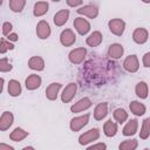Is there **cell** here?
Segmentation results:
<instances>
[{
    "mask_svg": "<svg viewBox=\"0 0 150 150\" xmlns=\"http://www.w3.org/2000/svg\"><path fill=\"white\" fill-rule=\"evenodd\" d=\"M98 137H100V130L97 128H93L79 137V143L81 145H87V144L98 139Z\"/></svg>",
    "mask_w": 150,
    "mask_h": 150,
    "instance_id": "cell-1",
    "label": "cell"
},
{
    "mask_svg": "<svg viewBox=\"0 0 150 150\" xmlns=\"http://www.w3.org/2000/svg\"><path fill=\"white\" fill-rule=\"evenodd\" d=\"M108 27L110 29V32L116 35V36H121L123 33H124V29H125V22L122 20V19H111L109 20L108 22Z\"/></svg>",
    "mask_w": 150,
    "mask_h": 150,
    "instance_id": "cell-2",
    "label": "cell"
},
{
    "mask_svg": "<svg viewBox=\"0 0 150 150\" xmlns=\"http://www.w3.org/2000/svg\"><path fill=\"white\" fill-rule=\"evenodd\" d=\"M89 122V114H84V115H81V116H76L74 118H71L70 121V129L71 131H80L84 125H87Z\"/></svg>",
    "mask_w": 150,
    "mask_h": 150,
    "instance_id": "cell-3",
    "label": "cell"
},
{
    "mask_svg": "<svg viewBox=\"0 0 150 150\" xmlns=\"http://www.w3.org/2000/svg\"><path fill=\"white\" fill-rule=\"evenodd\" d=\"M86 55H87V49H86L84 47H80V48L73 49V50L68 54V59H69V61H70L71 63H74V64H80V63L84 60Z\"/></svg>",
    "mask_w": 150,
    "mask_h": 150,
    "instance_id": "cell-4",
    "label": "cell"
},
{
    "mask_svg": "<svg viewBox=\"0 0 150 150\" xmlns=\"http://www.w3.org/2000/svg\"><path fill=\"white\" fill-rule=\"evenodd\" d=\"M75 41H76V35H75V33L71 29L67 28V29L61 32V34H60V42H61L62 46L70 47V46H73L75 43Z\"/></svg>",
    "mask_w": 150,
    "mask_h": 150,
    "instance_id": "cell-5",
    "label": "cell"
},
{
    "mask_svg": "<svg viewBox=\"0 0 150 150\" xmlns=\"http://www.w3.org/2000/svg\"><path fill=\"white\" fill-rule=\"evenodd\" d=\"M123 68L129 73H136L139 69V62L136 55H129L123 61Z\"/></svg>",
    "mask_w": 150,
    "mask_h": 150,
    "instance_id": "cell-6",
    "label": "cell"
},
{
    "mask_svg": "<svg viewBox=\"0 0 150 150\" xmlns=\"http://www.w3.org/2000/svg\"><path fill=\"white\" fill-rule=\"evenodd\" d=\"M50 33H52L50 26H49V23L47 21L41 20V21L38 22V25H36V35H38L39 39L46 40L47 38H49Z\"/></svg>",
    "mask_w": 150,
    "mask_h": 150,
    "instance_id": "cell-7",
    "label": "cell"
},
{
    "mask_svg": "<svg viewBox=\"0 0 150 150\" xmlns=\"http://www.w3.org/2000/svg\"><path fill=\"white\" fill-rule=\"evenodd\" d=\"M76 90H77V84L74 83V82L69 83V84L63 89V91H62V94H61V101H62L63 103L70 102V101L74 98V96H75V94H76Z\"/></svg>",
    "mask_w": 150,
    "mask_h": 150,
    "instance_id": "cell-8",
    "label": "cell"
},
{
    "mask_svg": "<svg viewBox=\"0 0 150 150\" xmlns=\"http://www.w3.org/2000/svg\"><path fill=\"white\" fill-rule=\"evenodd\" d=\"M74 27L80 35H84L90 30V23L84 18H76L74 20Z\"/></svg>",
    "mask_w": 150,
    "mask_h": 150,
    "instance_id": "cell-9",
    "label": "cell"
},
{
    "mask_svg": "<svg viewBox=\"0 0 150 150\" xmlns=\"http://www.w3.org/2000/svg\"><path fill=\"white\" fill-rule=\"evenodd\" d=\"M41 82H42V80H41L40 75H38V74H30L25 80V84L28 90H35V89L40 88Z\"/></svg>",
    "mask_w": 150,
    "mask_h": 150,
    "instance_id": "cell-10",
    "label": "cell"
},
{
    "mask_svg": "<svg viewBox=\"0 0 150 150\" xmlns=\"http://www.w3.org/2000/svg\"><path fill=\"white\" fill-rule=\"evenodd\" d=\"M91 104L93 103H91V100L89 97H83L70 107V111L71 112H81V111L89 109L91 107Z\"/></svg>",
    "mask_w": 150,
    "mask_h": 150,
    "instance_id": "cell-11",
    "label": "cell"
},
{
    "mask_svg": "<svg viewBox=\"0 0 150 150\" xmlns=\"http://www.w3.org/2000/svg\"><path fill=\"white\" fill-rule=\"evenodd\" d=\"M76 13L81 14V15H86L90 19H95L98 15V8L94 5H86V6L76 9Z\"/></svg>",
    "mask_w": 150,
    "mask_h": 150,
    "instance_id": "cell-12",
    "label": "cell"
},
{
    "mask_svg": "<svg viewBox=\"0 0 150 150\" xmlns=\"http://www.w3.org/2000/svg\"><path fill=\"white\" fill-rule=\"evenodd\" d=\"M13 122H14V116L11 111L2 112V115L0 116V131H6L7 129H9Z\"/></svg>",
    "mask_w": 150,
    "mask_h": 150,
    "instance_id": "cell-13",
    "label": "cell"
},
{
    "mask_svg": "<svg viewBox=\"0 0 150 150\" xmlns=\"http://www.w3.org/2000/svg\"><path fill=\"white\" fill-rule=\"evenodd\" d=\"M148 38H149L148 30H146L145 28H142V27L136 28V29L134 30V33H132V40H134L136 43H138V45L145 43V42L148 41Z\"/></svg>",
    "mask_w": 150,
    "mask_h": 150,
    "instance_id": "cell-14",
    "label": "cell"
},
{
    "mask_svg": "<svg viewBox=\"0 0 150 150\" xmlns=\"http://www.w3.org/2000/svg\"><path fill=\"white\" fill-rule=\"evenodd\" d=\"M123 53H124V48L120 43H112V45H110V47L108 49V56L110 59H114V60L121 59Z\"/></svg>",
    "mask_w": 150,
    "mask_h": 150,
    "instance_id": "cell-15",
    "label": "cell"
},
{
    "mask_svg": "<svg viewBox=\"0 0 150 150\" xmlns=\"http://www.w3.org/2000/svg\"><path fill=\"white\" fill-rule=\"evenodd\" d=\"M61 87H62L61 83H57V82L50 83L46 88V97L49 101H55L57 98V94H59V90L61 89Z\"/></svg>",
    "mask_w": 150,
    "mask_h": 150,
    "instance_id": "cell-16",
    "label": "cell"
},
{
    "mask_svg": "<svg viewBox=\"0 0 150 150\" xmlns=\"http://www.w3.org/2000/svg\"><path fill=\"white\" fill-rule=\"evenodd\" d=\"M108 114V103L101 102L98 103L94 109V118L96 121H102Z\"/></svg>",
    "mask_w": 150,
    "mask_h": 150,
    "instance_id": "cell-17",
    "label": "cell"
},
{
    "mask_svg": "<svg viewBox=\"0 0 150 150\" xmlns=\"http://www.w3.org/2000/svg\"><path fill=\"white\" fill-rule=\"evenodd\" d=\"M137 129H138V121L136 118H131L124 125V128L122 130V134L124 136H132V135L136 134Z\"/></svg>",
    "mask_w": 150,
    "mask_h": 150,
    "instance_id": "cell-18",
    "label": "cell"
},
{
    "mask_svg": "<svg viewBox=\"0 0 150 150\" xmlns=\"http://www.w3.org/2000/svg\"><path fill=\"white\" fill-rule=\"evenodd\" d=\"M68 18H69V11L68 9H61L57 13H55V15L53 18V21H54L55 26L61 27L68 21Z\"/></svg>",
    "mask_w": 150,
    "mask_h": 150,
    "instance_id": "cell-19",
    "label": "cell"
},
{
    "mask_svg": "<svg viewBox=\"0 0 150 150\" xmlns=\"http://www.w3.org/2000/svg\"><path fill=\"white\" fill-rule=\"evenodd\" d=\"M28 68H30L32 70H36V71H41L45 69V61L41 56H32L28 60Z\"/></svg>",
    "mask_w": 150,
    "mask_h": 150,
    "instance_id": "cell-20",
    "label": "cell"
},
{
    "mask_svg": "<svg viewBox=\"0 0 150 150\" xmlns=\"http://www.w3.org/2000/svg\"><path fill=\"white\" fill-rule=\"evenodd\" d=\"M129 109L130 111L135 115V116H142L145 114L146 111V108L143 103L138 102V101H131L130 104H129Z\"/></svg>",
    "mask_w": 150,
    "mask_h": 150,
    "instance_id": "cell-21",
    "label": "cell"
},
{
    "mask_svg": "<svg viewBox=\"0 0 150 150\" xmlns=\"http://www.w3.org/2000/svg\"><path fill=\"white\" fill-rule=\"evenodd\" d=\"M48 8H49V5L47 1H38L34 5L33 14L35 16H42L48 12Z\"/></svg>",
    "mask_w": 150,
    "mask_h": 150,
    "instance_id": "cell-22",
    "label": "cell"
},
{
    "mask_svg": "<svg viewBox=\"0 0 150 150\" xmlns=\"http://www.w3.org/2000/svg\"><path fill=\"white\" fill-rule=\"evenodd\" d=\"M101 42H102V34H101V32H98V30L93 32V33L87 38V40H86V43H87L88 46H90V47H97V46L101 45Z\"/></svg>",
    "mask_w": 150,
    "mask_h": 150,
    "instance_id": "cell-23",
    "label": "cell"
},
{
    "mask_svg": "<svg viewBox=\"0 0 150 150\" xmlns=\"http://www.w3.org/2000/svg\"><path fill=\"white\" fill-rule=\"evenodd\" d=\"M103 132L107 137H114L117 134V124L112 120H108L103 124Z\"/></svg>",
    "mask_w": 150,
    "mask_h": 150,
    "instance_id": "cell-24",
    "label": "cell"
},
{
    "mask_svg": "<svg viewBox=\"0 0 150 150\" xmlns=\"http://www.w3.org/2000/svg\"><path fill=\"white\" fill-rule=\"evenodd\" d=\"M28 136V131H26V130H23L22 128H15L11 134H9V138L12 139V141H14V142H20V141H22L23 138H26Z\"/></svg>",
    "mask_w": 150,
    "mask_h": 150,
    "instance_id": "cell-25",
    "label": "cell"
},
{
    "mask_svg": "<svg viewBox=\"0 0 150 150\" xmlns=\"http://www.w3.org/2000/svg\"><path fill=\"white\" fill-rule=\"evenodd\" d=\"M8 94L13 97H16L21 94V84L16 80H11L8 82Z\"/></svg>",
    "mask_w": 150,
    "mask_h": 150,
    "instance_id": "cell-26",
    "label": "cell"
},
{
    "mask_svg": "<svg viewBox=\"0 0 150 150\" xmlns=\"http://www.w3.org/2000/svg\"><path fill=\"white\" fill-rule=\"evenodd\" d=\"M135 93L136 95L139 97V98H146L148 97V94H149V88H148V84L145 82H138L135 87Z\"/></svg>",
    "mask_w": 150,
    "mask_h": 150,
    "instance_id": "cell-27",
    "label": "cell"
},
{
    "mask_svg": "<svg viewBox=\"0 0 150 150\" xmlns=\"http://www.w3.org/2000/svg\"><path fill=\"white\" fill-rule=\"evenodd\" d=\"M112 117H114V120H115L117 123L122 124V123H124V122L128 120V112H127L123 108H117V109L114 110Z\"/></svg>",
    "mask_w": 150,
    "mask_h": 150,
    "instance_id": "cell-28",
    "label": "cell"
},
{
    "mask_svg": "<svg viewBox=\"0 0 150 150\" xmlns=\"http://www.w3.org/2000/svg\"><path fill=\"white\" fill-rule=\"evenodd\" d=\"M27 0H9V8L14 13H20L26 6Z\"/></svg>",
    "mask_w": 150,
    "mask_h": 150,
    "instance_id": "cell-29",
    "label": "cell"
},
{
    "mask_svg": "<svg viewBox=\"0 0 150 150\" xmlns=\"http://www.w3.org/2000/svg\"><path fill=\"white\" fill-rule=\"evenodd\" d=\"M138 145V142L137 139L132 138V139H125L123 141L120 145H118V149L120 150H135Z\"/></svg>",
    "mask_w": 150,
    "mask_h": 150,
    "instance_id": "cell-30",
    "label": "cell"
},
{
    "mask_svg": "<svg viewBox=\"0 0 150 150\" xmlns=\"http://www.w3.org/2000/svg\"><path fill=\"white\" fill-rule=\"evenodd\" d=\"M150 135V118H145L143 121L142 128H141V132H139V137L142 139H148Z\"/></svg>",
    "mask_w": 150,
    "mask_h": 150,
    "instance_id": "cell-31",
    "label": "cell"
},
{
    "mask_svg": "<svg viewBox=\"0 0 150 150\" xmlns=\"http://www.w3.org/2000/svg\"><path fill=\"white\" fill-rule=\"evenodd\" d=\"M14 49V45L5 39L0 40V54H5L7 50H13Z\"/></svg>",
    "mask_w": 150,
    "mask_h": 150,
    "instance_id": "cell-32",
    "label": "cell"
},
{
    "mask_svg": "<svg viewBox=\"0 0 150 150\" xmlns=\"http://www.w3.org/2000/svg\"><path fill=\"white\" fill-rule=\"evenodd\" d=\"M13 69V66L8 62L7 57H2L0 59V71L1 73H8Z\"/></svg>",
    "mask_w": 150,
    "mask_h": 150,
    "instance_id": "cell-33",
    "label": "cell"
},
{
    "mask_svg": "<svg viewBox=\"0 0 150 150\" xmlns=\"http://www.w3.org/2000/svg\"><path fill=\"white\" fill-rule=\"evenodd\" d=\"M12 23L11 22H8V21H6V22H4L2 23V34L5 35V36H7L9 33H11V30H12Z\"/></svg>",
    "mask_w": 150,
    "mask_h": 150,
    "instance_id": "cell-34",
    "label": "cell"
},
{
    "mask_svg": "<svg viewBox=\"0 0 150 150\" xmlns=\"http://www.w3.org/2000/svg\"><path fill=\"white\" fill-rule=\"evenodd\" d=\"M105 149H107V145L104 143H97L88 146V150H105Z\"/></svg>",
    "mask_w": 150,
    "mask_h": 150,
    "instance_id": "cell-35",
    "label": "cell"
},
{
    "mask_svg": "<svg viewBox=\"0 0 150 150\" xmlns=\"http://www.w3.org/2000/svg\"><path fill=\"white\" fill-rule=\"evenodd\" d=\"M66 2L69 7H77L82 4V0H66Z\"/></svg>",
    "mask_w": 150,
    "mask_h": 150,
    "instance_id": "cell-36",
    "label": "cell"
},
{
    "mask_svg": "<svg viewBox=\"0 0 150 150\" xmlns=\"http://www.w3.org/2000/svg\"><path fill=\"white\" fill-rule=\"evenodd\" d=\"M143 64L144 67H150V53H145L143 56Z\"/></svg>",
    "mask_w": 150,
    "mask_h": 150,
    "instance_id": "cell-37",
    "label": "cell"
},
{
    "mask_svg": "<svg viewBox=\"0 0 150 150\" xmlns=\"http://www.w3.org/2000/svg\"><path fill=\"white\" fill-rule=\"evenodd\" d=\"M18 39H19V36H18L16 33H9L7 35V40L11 41V42H15V41H18Z\"/></svg>",
    "mask_w": 150,
    "mask_h": 150,
    "instance_id": "cell-38",
    "label": "cell"
},
{
    "mask_svg": "<svg viewBox=\"0 0 150 150\" xmlns=\"http://www.w3.org/2000/svg\"><path fill=\"white\" fill-rule=\"evenodd\" d=\"M14 148L8 145V144H5V143H0V150H13Z\"/></svg>",
    "mask_w": 150,
    "mask_h": 150,
    "instance_id": "cell-39",
    "label": "cell"
},
{
    "mask_svg": "<svg viewBox=\"0 0 150 150\" xmlns=\"http://www.w3.org/2000/svg\"><path fill=\"white\" fill-rule=\"evenodd\" d=\"M4 79L2 77H0V94L2 93V89H4Z\"/></svg>",
    "mask_w": 150,
    "mask_h": 150,
    "instance_id": "cell-40",
    "label": "cell"
},
{
    "mask_svg": "<svg viewBox=\"0 0 150 150\" xmlns=\"http://www.w3.org/2000/svg\"><path fill=\"white\" fill-rule=\"evenodd\" d=\"M28 149H34V148L33 146H25L23 148V150H28Z\"/></svg>",
    "mask_w": 150,
    "mask_h": 150,
    "instance_id": "cell-41",
    "label": "cell"
},
{
    "mask_svg": "<svg viewBox=\"0 0 150 150\" xmlns=\"http://www.w3.org/2000/svg\"><path fill=\"white\" fill-rule=\"evenodd\" d=\"M142 1L145 2V4H149V2H150V0H142Z\"/></svg>",
    "mask_w": 150,
    "mask_h": 150,
    "instance_id": "cell-42",
    "label": "cell"
},
{
    "mask_svg": "<svg viewBox=\"0 0 150 150\" xmlns=\"http://www.w3.org/2000/svg\"><path fill=\"white\" fill-rule=\"evenodd\" d=\"M52 1H54V2H59L60 0H52Z\"/></svg>",
    "mask_w": 150,
    "mask_h": 150,
    "instance_id": "cell-43",
    "label": "cell"
},
{
    "mask_svg": "<svg viewBox=\"0 0 150 150\" xmlns=\"http://www.w3.org/2000/svg\"><path fill=\"white\" fill-rule=\"evenodd\" d=\"M2 2H4V0H0V6L2 5Z\"/></svg>",
    "mask_w": 150,
    "mask_h": 150,
    "instance_id": "cell-44",
    "label": "cell"
}]
</instances>
